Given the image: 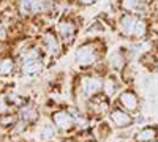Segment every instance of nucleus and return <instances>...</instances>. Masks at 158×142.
Instances as JSON below:
<instances>
[{
	"instance_id": "obj_20",
	"label": "nucleus",
	"mask_w": 158,
	"mask_h": 142,
	"mask_svg": "<svg viewBox=\"0 0 158 142\" xmlns=\"http://www.w3.org/2000/svg\"><path fill=\"white\" fill-rule=\"evenodd\" d=\"M15 115H2V119H0V123H2L3 126H8V125H13V123H15Z\"/></svg>"
},
{
	"instance_id": "obj_12",
	"label": "nucleus",
	"mask_w": 158,
	"mask_h": 142,
	"mask_svg": "<svg viewBox=\"0 0 158 142\" xmlns=\"http://www.w3.org/2000/svg\"><path fill=\"white\" fill-rule=\"evenodd\" d=\"M43 40H44V44H46V47H48V51H49L51 54H54L56 51L59 49V44H57V40H56V36H54V35L46 33Z\"/></svg>"
},
{
	"instance_id": "obj_7",
	"label": "nucleus",
	"mask_w": 158,
	"mask_h": 142,
	"mask_svg": "<svg viewBox=\"0 0 158 142\" xmlns=\"http://www.w3.org/2000/svg\"><path fill=\"white\" fill-rule=\"evenodd\" d=\"M54 123L60 128V130H70V128L73 126V119L70 117V114L68 112H63V111H60V112H57V114H54Z\"/></svg>"
},
{
	"instance_id": "obj_17",
	"label": "nucleus",
	"mask_w": 158,
	"mask_h": 142,
	"mask_svg": "<svg viewBox=\"0 0 158 142\" xmlns=\"http://www.w3.org/2000/svg\"><path fill=\"white\" fill-rule=\"evenodd\" d=\"M22 60L25 62H32V60H38V51L36 49H29L22 54Z\"/></svg>"
},
{
	"instance_id": "obj_22",
	"label": "nucleus",
	"mask_w": 158,
	"mask_h": 142,
	"mask_svg": "<svg viewBox=\"0 0 158 142\" xmlns=\"http://www.w3.org/2000/svg\"><path fill=\"white\" fill-rule=\"evenodd\" d=\"M5 36H6V32L2 25H0V40H5Z\"/></svg>"
},
{
	"instance_id": "obj_25",
	"label": "nucleus",
	"mask_w": 158,
	"mask_h": 142,
	"mask_svg": "<svg viewBox=\"0 0 158 142\" xmlns=\"http://www.w3.org/2000/svg\"><path fill=\"white\" fill-rule=\"evenodd\" d=\"M153 142H158V140H156V139H155V140H153Z\"/></svg>"
},
{
	"instance_id": "obj_24",
	"label": "nucleus",
	"mask_w": 158,
	"mask_h": 142,
	"mask_svg": "<svg viewBox=\"0 0 158 142\" xmlns=\"http://www.w3.org/2000/svg\"><path fill=\"white\" fill-rule=\"evenodd\" d=\"M141 2H147V0H141Z\"/></svg>"
},
{
	"instance_id": "obj_6",
	"label": "nucleus",
	"mask_w": 158,
	"mask_h": 142,
	"mask_svg": "<svg viewBox=\"0 0 158 142\" xmlns=\"http://www.w3.org/2000/svg\"><path fill=\"white\" fill-rule=\"evenodd\" d=\"M19 11L24 16L36 14V13H40V0H21Z\"/></svg>"
},
{
	"instance_id": "obj_13",
	"label": "nucleus",
	"mask_w": 158,
	"mask_h": 142,
	"mask_svg": "<svg viewBox=\"0 0 158 142\" xmlns=\"http://www.w3.org/2000/svg\"><path fill=\"white\" fill-rule=\"evenodd\" d=\"M103 90H104V93H106L108 96H112V95L117 92V84H115V81L112 79V77H108V79L104 81Z\"/></svg>"
},
{
	"instance_id": "obj_11",
	"label": "nucleus",
	"mask_w": 158,
	"mask_h": 142,
	"mask_svg": "<svg viewBox=\"0 0 158 142\" xmlns=\"http://www.w3.org/2000/svg\"><path fill=\"white\" fill-rule=\"evenodd\" d=\"M36 117H38V114H36L35 109H32V108H29V106L21 109V120H22V122H33Z\"/></svg>"
},
{
	"instance_id": "obj_8",
	"label": "nucleus",
	"mask_w": 158,
	"mask_h": 142,
	"mask_svg": "<svg viewBox=\"0 0 158 142\" xmlns=\"http://www.w3.org/2000/svg\"><path fill=\"white\" fill-rule=\"evenodd\" d=\"M59 32H60V35H62V38L65 41H71L74 33H76V25L73 22H70V21H63L59 25Z\"/></svg>"
},
{
	"instance_id": "obj_19",
	"label": "nucleus",
	"mask_w": 158,
	"mask_h": 142,
	"mask_svg": "<svg viewBox=\"0 0 158 142\" xmlns=\"http://www.w3.org/2000/svg\"><path fill=\"white\" fill-rule=\"evenodd\" d=\"M111 65L114 67V68H120L122 65H123V60H122V55L120 54H112L111 55Z\"/></svg>"
},
{
	"instance_id": "obj_14",
	"label": "nucleus",
	"mask_w": 158,
	"mask_h": 142,
	"mask_svg": "<svg viewBox=\"0 0 158 142\" xmlns=\"http://www.w3.org/2000/svg\"><path fill=\"white\" fill-rule=\"evenodd\" d=\"M122 8L127 11H139L142 8L141 0H122Z\"/></svg>"
},
{
	"instance_id": "obj_23",
	"label": "nucleus",
	"mask_w": 158,
	"mask_h": 142,
	"mask_svg": "<svg viewBox=\"0 0 158 142\" xmlns=\"http://www.w3.org/2000/svg\"><path fill=\"white\" fill-rule=\"evenodd\" d=\"M79 2H81L82 5H92V3L95 2V0H79Z\"/></svg>"
},
{
	"instance_id": "obj_9",
	"label": "nucleus",
	"mask_w": 158,
	"mask_h": 142,
	"mask_svg": "<svg viewBox=\"0 0 158 142\" xmlns=\"http://www.w3.org/2000/svg\"><path fill=\"white\" fill-rule=\"evenodd\" d=\"M156 139V130L155 128H144L142 131L136 134L138 142H153Z\"/></svg>"
},
{
	"instance_id": "obj_3",
	"label": "nucleus",
	"mask_w": 158,
	"mask_h": 142,
	"mask_svg": "<svg viewBox=\"0 0 158 142\" xmlns=\"http://www.w3.org/2000/svg\"><path fill=\"white\" fill-rule=\"evenodd\" d=\"M111 122L117 128H125V126H130L131 123H133V120H131L130 115L127 112L120 111V109H115V111L111 112Z\"/></svg>"
},
{
	"instance_id": "obj_1",
	"label": "nucleus",
	"mask_w": 158,
	"mask_h": 142,
	"mask_svg": "<svg viewBox=\"0 0 158 142\" xmlns=\"http://www.w3.org/2000/svg\"><path fill=\"white\" fill-rule=\"evenodd\" d=\"M103 84L104 82L100 79V77H97V76H85L84 79H82L81 87H82L84 95L92 96V95H97L100 90L103 88Z\"/></svg>"
},
{
	"instance_id": "obj_15",
	"label": "nucleus",
	"mask_w": 158,
	"mask_h": 142,
	"mask_svg": "<svg viewBox=\"0 0 158 142\" xmlns=\"http://www.w3.org/2000/svg\"><path fill=\"white\" fill-rule=\"evenodd\" d=\"M147 33V24L144 22L142 19H138V24H136V29H135V36L136 38H144Z\"/></svg>"
},
{
	"instance_id": "obj_18",
	"label": "nucleus",
	"mask_w": 158,
	"mask_h": 142,
	"mask_svg": "<svg viewBox=\"0 0 158 142\" xmlns=\"http://www.w3.org/2000/svg\"><path fill=\"white\" fill-rule=\"evenodd\" d=\"M52 134H54V130H52L51 123H46L43 126V130H41V139H51Z\"/></svg>"
},
{
	"instance_id": "obj_2",
	"label": "nucleus",
	"mask_w": 158,
	"mask_h": 142,
	"mask_svg": "<svg viewBox=\"0 0 158 142\" xmlns=\"http://www.w3.org/2000/svg\"><path fill=\"white\" fill-rule=\"evenodd\" d=\"M76 60H77L79 65H82V67L92 65V63L97 60L95 49L92 47V46H82V47H79L77 52H76Z\"/></svg>"
},
{
	"instance_id": "obj_21",
	"label": "nucleus",
	"mask_w": 158,
	"mask_h": 142,
	"mask_svg": "<svg viewBox=\"0 0 158 142\" xmlns=\"http://www.w3.org/2000/svg\"><path fill=\"white\" fill-rule=\"evenodd\" d=\"M8 112V104H6V99L3 96H0V115H5Z\"/></svg>"
},
{
	"instance_id": "obj_4",
	"label": "nucleus",
	"mask_w": 158,
	"mask_h": 142,
	"mask_svg": "<svg viewBox=\"0 0 158 142\" xmlns=\"http://www.w3.org/2000/svg\"><path fill=\"white\" fill-rule=\"evenodd\" d=\"M120 104L130 112H136L139 108V101L133 92H123L120 95Z\"/></svg>"
},
{
	"instance_id": "obj_10",
	"label": "nucleus",
	"mask_w": 158,
	"mask_h": 142,
	"mask_svg": "<svg viewBox=\"0 0 158 142\" xmlns=\"http://www.w3.org/2000/svg\"><path fill=\"white\" fill-rule=\"evenodd\" d=\"M41 70V63L38 60H32V62H25L22 65V73L24 74H33L36 71Z\"/></svg>"
},
{
	"instance_id": "obj_5",
	"label": "nucleus",
	"mask_w": 158,
	"mask_h": 142,
	"mask_svg": "<svg viewBox=\"0 0 158 142\" xmlns=\"http://www.w3.org/2000/svg\"><path fill=\"white\" fill-rule=\"evenodd\" d=\"M136 24H138V18H135L133 14H125L120 19V30L123 32V35H133Z\"/></svg>"
},
{
	"instance_id": "obj_16",
	"label": "nucleus",
	"mask_w": 158,
	"mask_h": 142,
	"mask_svg": "<svg viewBox=\"0 0 158 142\" xmlns=\"http://www.w3.org/2000/svg\"><path fill=\"white\" fill-rule=\"evenodd\" d=\"M13 71V60L10 59H5L0 62V73L2 74H10Z\"/></svg>"
}]
</instances>
